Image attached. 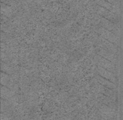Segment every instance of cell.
<instances>
[{
    "label": "cell",
    "mask_w": 123,
    "mask_h": 120,
    "mask_svg": "<svg viewBox=\"0 0 123 120\" xmlns=\"http://www.w3.org/2000/svg\"><path fill=\"white\" fill-rule=\"evenodd\" d=\"M101 44L103 45V48H104V49H106L115 54H117L118 52V46L115 43H112L103 38H101Z\"/></svg>",
    "instance_id": "6"
},
{
    "label": "cell",
    "mask_w": 123,
    "mask_h": 120,
    "mask_svg": "<svg viewBox=\"0 0 123 120\" xmlns=\"http://www.w3.org/2000/svg\"><path fill=\"white\" fill-rule=\"evenodd\" d=\"M1 83L3 85H5V83H6V82H8V81L9 80V77L8 76L5 74V73H1Z\"/></svg>",
    "instance_id": "10"
},
{
    "label": "cell",
    "mask_w": 123,
    "mask_h": 120,
    "mask_svg": "<svg viewBox=\"0 0 123 120\" xmlns=\"http://www.w3.org/2000/svg\"><path fill=\"white\" fill-rule=\"evenodd\" d=\"M100 25L104 28L107 29V30H110L111 31L113 29L116 27V24H114L113 22H112L111 21H110V20L106 19V18H104V17H102L101 18V20H100Z\"/></svg>",
    "instance_id": "8"
},
{
    "label": "cell",
    "mask_w": 123,
    "mask_h": 120,
    "mask_svg": "<svg viewBox=\"0 0 123 120\" xmlns=\"http://www.w3.org/2000/svg\"><path fill=\"white\" fill-rule=\"evenodd\" d=\"M97 12L100 14V15H101V17L110 20L116 25H118L119 21H120L118 15L115 14L107 9L104 8L103 7H100V6L97 7Z\"/></svg>",
    "instance_id": "2"
},
{
    "label": "cell",
    "mask_w": 123,
    "mask_h": 120,
    "mask_svg": "<svg viewBox=\"0 0 123 120\" xmlns=\"http://www.w3.org/2000/svg\"><path fill=\"white\" fill-rule=\"evenodd\" d=\"M96 80L98 82V83H100V84H101L102 86H103L105 87L109 88L110 89H115L116 87V84L113 82H111V81L109 80L108 79H106L105 78L101 77V76L98 75L96 76Z\"/></svg>",
    "instance_id": "7"
},
{
    "label": "cell",
    "mask_w": 123,
    "mask_h": 120,
    "mask_svg": "<svg viewBox=\"0 0 123 120\" xmlns=\"http://www.w3.org/2000/svg\"><path fill=\"white\" fill-rule=\"evenodd\" d=\"M97 32L100 35H101V36L103 38L107 39V41H110V42H112V43H115L116 45H117V46H118L119 45V38L118 36H117L116 35H115L113 32L110 31V30H107V29L104 28L101 26V28H100L99 29L97 30Z\"/></svg>",
    "instance_id": "3"
},
{
    "label": "cell",
    "mask_w": 123,
    "mask_h": 120,
    "mask_svg": "<svg viewBox=\"0 0 123 120\" xmlns=\"http://www.w3.org/2000/svg\"><path fill=\"white\" fill-rule=\"evenodd\" d=\"M94 62L97 66L103 67L107 70H109L111 72L114 73L116 76H117V70L115 64L109 60L101 56L97 55L95 56L94 58Z\"/></svg>",
    "instance_id": "1"
},
{
    "label": "cell",
    "mask_w": 123,
    "mask_h": 120,
    "mask_svg": "<svg viewBox=\"0 0 123 120\" xmlns=\"http://www.w3.org/2000/svg\"><path fill=\"white\" fill-rule=\"evenodd\" d=\"M97 72L98 73V75L101 76V77L105 78L106 79H108L109 80L111 81V82L114 83V84L117 83V76L115 75L114 73L109 71V70L98 66L97 67Z\"/></svg>",
    "instance_id": "4"
},
{
    "label": "cell",
    "mask_w": 123,
    "mask_h": 120,
    "mask_svg": "<svg viewBox=\"0 0 123 120\" xmlns=\"http://www.w3.org/2000/svg\"><path fill=\"white\" fill-rule=\"evenodd\" d=\"M12 96L11 91L5 86L1 87V96L3 98H8Z\"/></svg>",
    "instance_id": "9"
},
{
    "label": "cell",
    "mask_w": 123,
    "mask_h": 120,
    "mask_svg": "<svg viewBox=\"0 0 123 120\" xmlns=\"http://www.w3.org/2000/svg\"><path fill=\"white\" fill-rule=\"evenodd\" d=\"M97 54L98 55L101 56L103 57V58L107 59L109 60L110 61L112 62L116 65L117 62V54H115L109 50L104 49V48H101V49H98L97 51Z\"/></svg>",
    "instance_id": "5"
}]
</instances>
